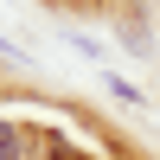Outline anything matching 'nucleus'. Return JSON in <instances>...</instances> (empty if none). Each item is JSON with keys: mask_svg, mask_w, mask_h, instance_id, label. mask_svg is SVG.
Masks as SVG:
<instances>
[{"mask_svg": "<svg viewBox=\"0 0 160 160\" xmlns=\"http://www.w3.org/2000/svg\"><path fill=\"white\" fill-rule=\"evenodd\" d=\"M51 160H83L77 148H58V141H51Z\"/></svg>", "mask_w": 160, "mask_h": 160, "instance_id": "nucleus-2", "label": "nucleus"}, {"mask_svg": "<svg viewBox=\"0 0 160 160\" xmlns=\"http://www.w3.org/2000/svg\"><path fill=\"white\" fill-rule=\"evenodd\" d=\"M0 160H19V128L0 122Z\"/></svg>", "mask_w": 160, "mask_h": 160, "instance_id": "nucleus-1", "label": "nucleus"}]
</instances>
